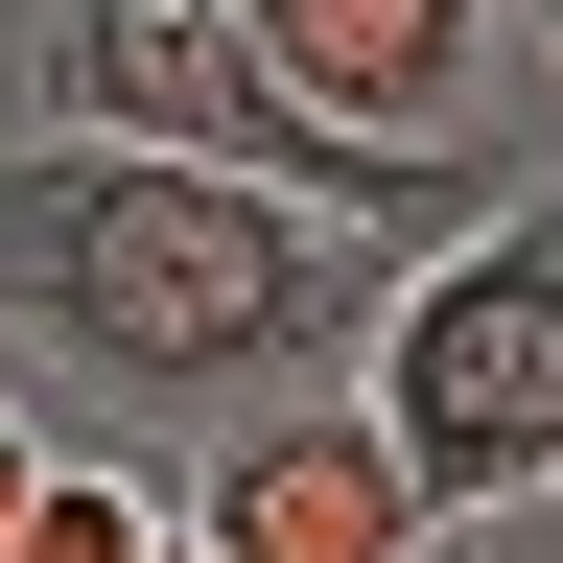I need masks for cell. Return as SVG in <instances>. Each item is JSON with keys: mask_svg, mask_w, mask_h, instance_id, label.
I'll return each mask as SVG.
<instances>
[{"mask_svg": "<svg viewBox=\"0 0 563 563\" xmlns=\"http://www.w3.org/2000/svg\"><path fill=\"white\" fill-rule=\"evenodd\" d=\"M399 235H352V211L258 188V165H188V141H0V352H24V399L70 446H141L165 470L188 422H235L282 376H352V329H376Z\"/></svg>", "mask_w": 563, "mask_h": 563, "instance_id": "6da1fadb", "label": "cell"}, {"mask_svg": "<svg viewBox=\"0 0 563 563\" xmlns=\"http://www.w3.org/2000/svg\"><path fill=\"white\" fill-rule=\"evenodd\" d=\"M24 70H47V118L188 141V165H258V188L352 211V235H470V211L517 188L493 141H352V118H306V95L258 70L235 0H24Z\"/></svg>", "mask_w": 563, "mask_h": 563, "instance_id": "7a4b0ae2", "label": "cell"}, {"mask_svg": "<svg viewBox=\"0 0 563 563\" xmlns=\"http://www.w3.org/2000/svg\"><path fill=\"white\" fill-rule=\"evenodd\" d=\"M352 399L399 422L422 517H540L563 493V188H493L470 235H422L352 329Z\"/></svg>", "mask_w": 563, "mask_h": 563, "instance_id": "3957f363", "label": "cell"}, {"mask_svg": "<svg viewBox=\"0 0 563 563\" xmlns=\"http://www.w3.org/2000/svg\"><path fill=\"white\" fill-rule=\"evenodd\" d=\"M165 517L211 563H399L422 540V470H399V422L352 376H282V399H235V422L165 446Z\"/></svg>", "mask_w": 563, "mask_h": 563, "instance_id": "277c9868", "label": "cell"}, {"mask_svg": "<svg viewBox=\"0 0 563 563\" xmlns=\"http://www.w3.org/2000/svg\"><path fill=\"white\" fill-rule=\"evenodd\" d=\"M258 70L352 141H470V70L517 47V0H235Z\"/></svg>", "mask_w": 563, "mask_h": 563, "instance_id": "5b68a950", "label": "cell"}, {"mask_svg": "<svg viewBox=\"0 0 563 563\" xmlns=\"http://www.w3.org/2000/svg\"><path fill=\"white\" fill-rule=\"evenodd\" d=\"M141 540H165V470H141V446H47L0 563H141Z\"/></svg>", "mask_w": 563, "mask_h": 563, "instance_id": "8992f818", "label": "cell"}, {"mask_svg": "<svg viewBox=\"0 0 563 563\" xmlns=\"http://www.w3.org/2000/svg\"><path fill=\"white\" fill-rule=\"evenodd\" d=\"M47 446H70V422H47L24 376H0V540H24V470H47Z\"/></svg>", "mask_w": 563, "mask_h": 563, "instance_id": "52a82bcc", "label": "cell"}, {"mask_svg": "<svg viewBox=\"0 0 563 563\" xmlns=\"http://www.w3.org/2000/svg\"><path fill=\"white\" fill-rule=\"evenodd\" d=\"M399 563H493V517H422V540H399Z\"/></svg>", "mask_w": 563, "mask_h": 563, "instance_id": "ba28073f", "label": "cell"}, {"mask_svg": "<svg viewBox=\"0 0 563 563\" xmlns=\"http://www.w3.org/2000/svg\"><path fill=\"white\" fill-rule=\"evenodd\" d=\"M517 47H540V70H563V0H517Z\"/></svg>", "mask_w": 563, "mask_h": 563, "instance_id": "9c48e42d", "label": "cell"}, {"mask_svg": "<svg viewBox=\"0 0 563 563\" xmlns=\"http://www.w3.org/2000/svg\"><path fill=\"white\" fill-rule=\"evenodd\" d=\"M141 563H211V540H188V517H165V540H141Z\"/></svg>", "mask_w": 563, "mask_h": 563, "instance_id": "30bf717a", "label": "cell"}]
</instances>
